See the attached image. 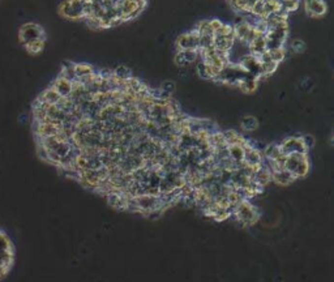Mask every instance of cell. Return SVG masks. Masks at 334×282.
I'll use <instances>...</instances> for the list:
<instances>
[{
  "label": "cell",
  "mask_w": 334,
  "mask_h": 282,
  "mask_svg": "<svg viewBox=\"0 0 334 282\" xmlns=\"http://www.w3.org/2000/svg\"><path fill=\"white\" fill-rule=\"evenodd\" d=\"M20 45L30 56L41 55L46 47L47 35L43 26L37 23H25L20 26L17 33Z\"/></svg>",
  "instance_id": "cell-1"
},
{
  "label": "cell",
  "mask_w": 334,
  "mask_h": 282,
  "mask_svg": "<svg viewBox=\"0 0 334 282\" xmlns=\"http://www.w3.org/2000/svg\"><path fill=\"white\" fill-rule=\"evenodd\" d=\"M58 13L66 20L84 21L92 13V8L89 0H64L59 4Z\"/></svg>",
  "instance_id": "cell-2"
},
{
  "label": "cell",
  "mask_w": 334,
  "mask_h": 282,
  "mask_svg": "<svg viewBox=\"0 0 334 282\" xmlns=\"http://www.w3.org/2000/svg\"><path fill=\"white\" fill-rule=\"evenodd\" d=\"M285 169L289 170L297 179L303 178L308 174V157H307V154H299V153L290 154L286 157V161H285Z\"/></svg>",
  "instance_id": "cell-3"
},
{
  "label": "cell",
  "mask_w": 334,
  "mask_h": 282,
  "mask_svg": "<svg viewBox=\"0 0 334 282\" xmlns=\"http://www.w3.org/2000/svg\"><path fill=\"white\" fill-rule=\"evenodd\" d=\"M234 215L241 225H252L259 218V213H257L256 208L249 204L248 201H240L236 205Z\"/></svg>",
  "instance_id": "cell-4"
},
{
  "label": "cell",
  "mask_w": 334,
  "mask_h": 282,
  "mask_svg": "<svg viewBox=\"0 0 334 282\" xmlns=\"http://www.w3.org/2000/svg\"><path fill=\"white\" fill-rule=\"evenodd\" d=\"M279 149H281V153L283 156H290V154H294V153H299V154H307V149L301 142V136H291V138H287L279 144Z\"/></svg>",
  "instance_id": "cell-5"
},
{
  "label": "cell",
  "mask_w": 334,
  "mask_h": 282,
  "mask_svg": "<svg viewBox=\"0 0 334 282\" xmlns=\"http://www.w3.org/2000/svg\"><path fill=\"white\" fill-rule=\"evenodd\" d=\"M199 38L200 34L196 29H192L188 33L180 34L176 38V48L179 51L184 50H199Z\"/></svg>",
  "instance_id": "cell-6"
},
{
  "label": "cell",
  "mask_w": 334,
  "mask_h": 282,
  "mask_svg": "<svg viewBox=\"0 0 334 282\" xmlns=\"http://www.w3.org/2000/svg\"><path fill=\"white\" fill-rule=\"evenodd\" d=\"M134 203L137 205L138 212H144V213H148L150 211H154V209H165L162 207V203H161L160 195L158 196H154V195H141V196L134 197Z\"/></svg>",
  "instance_id": "cell-7"
},
{
  "label": "cell",
  "mask_w": 334,
  "mask_h": 282,
  "mask_svg": "<svg viewBox=\"0 0 334 282\" xmlns=\"http://www.w3.org/2000/svg\"><path fill=\"white\" fill-rule=\"evenodd\" d=\"M304 11L312 19H321L328 11L325 0H304Z\"/></svg>",
  "instance_id": "cell-8"
},
{
  "label": "cell",
  "mask_w": 334,
  "mask_h": 282,
  "mask_svg": "<svg viewBox=\"0 0 334 282\" xmlns=\"http://www.w3.org/2000/svg\"><path fill=\"white\" fill-rule=\"evenodd\" d=\"M50 86H51L52 89L55 90L56 93L59 94L62 98L69 97V94H71L72 92V82L66 80V78H63L62 76H59V74H58L55 80L50 84Z\"/></svg>",
  "instance_id": "cell-9"
},
{
  "label": "cell",
  "mask_w": 334,
  "mask_h": 282,
  "mask_svg": "<svg viewBox=\"0 0 334 282\" xmlns=\"http://www.w3.org/2000/svg\"><path fill=\"white\" fill-rule=\"evenodd\" d=\"M295 179L297 178L289 170H286V169H281V170L271 173V180L277 183V184H279V186H289Z\"/></svg>",
  "instance_id": "cell-10"
},
{
  "label": "cell",
  "mask_w": 334,
  "mask_h": 282,
  "mask_svg": "<svg viewBox=\"0 0 334 282\" xmlns=\"http://www.w3.org/2000/svg\"><path fill=\"white\" fill-rule=\"evenodd\" d=\"M257 85H259V80L257 77L252 76V74L247 73L244 77L239 80L238 86L239 89L243 90L244 93H253L255 90L257 89Z\"/></svg>",
  "instance_id": "cell-11"
},
{
  "label": "cell",
  "mask_w": 334,
  "mask_h": 282,
  "mask_svg": "<svg viewBox=\"0 0 334 282\" xmlns=\"http://www.w3.org/2000/svg\"><path fill=\"white\" fill-rule=\"evenodd\" d=\"M248 48L251 55L259 58L261 54H264V52L267 51V39H265V35H257V37L249 43Z\"/></svg>",
  "instance_id": "cell-12"
},
{
  "label": "cell",
  "mask_w": 334,
  "mask_h": 282,
  "mask_svg": "<svg viewBox=\"0 0 334 282\" xmlns=\"http://www.w3.org/2000/svg\"><path fill=\"white\" fill-rule=\"evenodd\" d=\"M252 180L257 183V184H260V186L265 187L269 182H271V173L267 169H264V167L259 166L256 170L253 171L252 175Z\"/></svg>",
  "instance_id": "cell-13"
},
{
  "label": "cell",
  "mask_w": 334,
  "mask_h": 282,
  "mask_svg": "<svg viewBox=\"0 0 334 282\" xmlns=\"http://www.w3.org/2000/svg\"><path fill=\"white\" fill-rule=\"evenodd\" d=\"M229 156H230V158L234 162H243V158H244V148H243V144L230 145L229 146Z\"/></svg>",
  "instance_id": "cell-14"
},
{
  "label": "cell",
  "mask_w": 334,
  "mask_h": 282,
  "mask_svg": "<svg viewBox=\"0 0 334 282\" xmlns=\"http://www.w3.org/2000/svg\"><path fill=\"white\" fill-rule=\"evenodd\" d=\"M263 156L269 160H277L281 156H283L279 149V144H269L267 145L263 150Z\"/></svg>",
  "instance_id": "cell-15"
},
{
  "label": "cell",
  "mask_w": 334,
  "mask_h": 282,
  "mask_svg": "<svg viewBox=\"0 0 334 282\" xmlns=\"http://www.w3.org/2000/svg\"><path fill=\"white\" fill-rule=\"evenodd\" d=\"M241 130L245 131V132H253V131L257 130V127H259V120H257L255 116H244V118L241 119L240 122Z\"/></svg>",
  "instance_id": "cell-16"
},
{
  "label": "cell",
  "mask_w": 334,
  "mask_h": 282,
  "mask_svg": "<svg viewBox=\"0 0 334 282\" xmlns=\"http://www.w3.org/2000/svg\"><path fill=\"white\" fill-rule=\"evenodd\" d=\"M0 253H13V245L3 230H0Z\"/></svg>",
  "instance_id": "cell-17"
},
{
  "label": "cell",
  "mask_w": 334,
  "mask_h": 282,
  "mask_svg": "<svg viewBox=\"0 0 334 282\" xmlns=\"http://www.w3.org/2000/svg\"><path fill=\"white\" fill-rule=\"evenodd\" d=\"M112 74H114V77L120 80V81H127L128 78L132 77V70L126 66H119L112 70Z\"/></svg>",
  "instance_id": "cell-18"
},
{
  "label": "cell",
  "mask_w": 334,
  "mask_h": 282,
  "mask_svg": "<svg viewBox=\"0 0 334 282\" xmlns=\"http://www.w3.org/2000/svg\"><path fill=\"white\" fill-rule=\"evenodd\" d=\"M267 54L270 56V59L275 63H282L283 60L286 59V48L285 46L279 48H273V50H267Z\"/></svg>",
  "instance_id": "cell-19"
},
{
  "label": "cell",
  "mask_w": 334,
  "mask_h": 282,
  "mask_svg": "<svg viewBox=\"0 0 334 282\" xmlns=\"http://www.w3.org/2000/svg\"><path fill=\"white\" fill-rule=\"evenodd\" d=\"M74 73H76V77H84L88 74H93L94 70L92 66L86 63H74Z\"/></svg>",
  "instance_id": "cell-20"
},
{
  "label": "cell",
  "mask_w": 334,
  "mask_h": 282,
  "mask_svg": "<svg viewBox=\"0 0 334 282\" xmlns=\"http://www.w3.org/2000/svg\"><path fill=\"white\" fill-rule=\"evenodd\" d=\"M289 48L293 54H303L307 50V43L301 38H297V39H293L290 42Z\"/></svg>",
  "instance_id": "cell-21"
},
{
  "label": "cell",
  "mask_w": 334,
  "mask_h": 282,
  "mask_svg": "<svg viewBox=\"0 0 334 282\" xmlns=\"http://www.w3.org/2000/svg\"><path fill=\"white\" fill-rule=\"evenodd\" d=\"M196 63V72L199 74V77L202 78V80H210V76L208 73V68H206V63H205L204 60L200 59V62L197 60Z\"/></svg>",
  "instance_id": "cell-22"
},
{
  "label": "cell",
  "mask_w": 334,
  "mask_h": 282,
  "mask_svg": "<svg viewBox=\"0 0 334 282\" xmlns=\"http://www.w3.org/2000/svg\"><path fill=\"white\" fill-rule=\"evenodd\" d=\"M174 60H175V64H176L178 67H180V68L190 67V64H188V62H187L184 55H183V51H179L178 50V52H176L174 56Z\"/></svg>",
  "instance_id": "cell-23"
},
{
  "label": "cell",
  "mask_w": 334,
  "mask_h": 282,
  "mask_svg": "<svg viewBox=\"0 0 334 282\" xmlns=\"http://www.w3.org/2000/svg\"><path fill=\"white\" fill-rule=\"evenodd\" d=\"M160 89L162 90V92H165V93L170 94L171 96V94L174 93L175 90H176V84H175L174 81H170V80H168V81H164Z\"/></svg>",
  "instance_id": "cell-24"
},
{
  "label": "cell",
  "mask_w": 334,
  "mask_h": 282,
  "mask_svg": "<svg viewBox=\"0 0 334 282\" xmlns=\"http://www.w3.org/2000/svg\"><path fill=\"white\" fill-rule=\"evenodd\" d=\"M301 142H303V145H304L307 150H309V149H312L315 146V138H313L312 135H304V136H301Z\"/></svg>",
  "instance_id": "cell-25"
},
{
  "label": "cell",
  "mask_w": 334,
  "mask_h": 282,
  "mask_svg": "<svg viewBox=\"0 0 334 282\" xmlns=\"http://www.w3.org/2000/svg\"><path fill=\"white\" fill-rule=\"evenodd\" d=\"M162 212H164V209H154V211H150L148 212V213H145V215H146V218L154 221V219L160 218L161 215H162Z\"/></svg>",
  "instance_id": "cell-26"
},
{
  "label": "cell",
  "mask_w": 334,
  "mask_h": 282,
  "mask_svg": "<svg viewBox=\"0 0 334 282\" xmlns=\"http://www.w3.org/2000/svg\"><path fill=\"white\" fill-rule=\"evenodd\" d=\"M0 230H1V229H0Z\"/></svg>",
  "instance_id": "cell-27"
}]
</instances>
